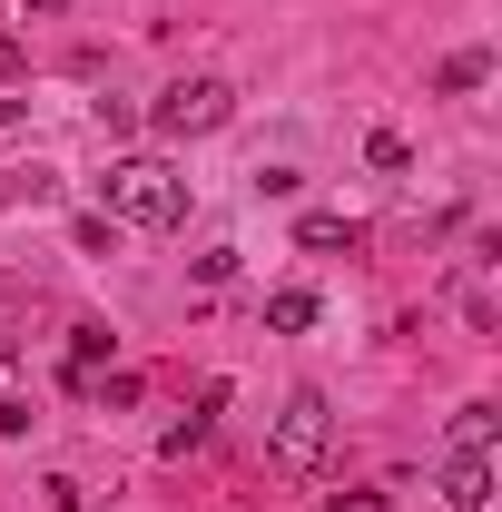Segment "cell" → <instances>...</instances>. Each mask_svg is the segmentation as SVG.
Returning a JSON list of instances; mask_svg holds the SVG:
<instances>
[{
  "label": "cell",
  "mask_w": 502,
  "mask_h": 512,
  "mask_svg": "<svg viewBox=\"0 0 502 512\" xmlns=\"http://www.w3.org/2000/svg\"><path fill=\"white\" fill-rule=\"evenodd\" d=\"M99 197H109V217H128V227H178L188 217V178L168 158H109Z\"/></svg>",
  "instance_id": "obj_1"
},
{
  "label": "cell",
  "mask_w": 502,
  "mask_h": 512,
  "mask_svg": "<svg viewBox=\"0 0 502 512\" xmlns=\"http://www.w3.org/2000/svg\"><path fill=\"white\" fill-rule=\"evenodd\" d=\"M325 444H335V404H325L315 384H296L286 414H276V444H266V453H276V473H315Z\"/></svg>",
  "instance_id": "obj_2"
},
{
  "label": "cell",
  "mask_w": 502,
  "mask_h": 512,
  "mask_svg": "<svg viewBox=\"0 0 502 512\" xmlns=\"http://www.w3.org/2000/svg\"><path fill=\"white\" fill-rule=\"evenodd\" d=\"M237 119V89L227 79H178V89H158V109H148V128L158 138H207V128Z\"/></svg>",
  "instance_id": "obj_3"
},
{
  "label": "cell",
  "mask_w": 502,
  "mask_h": 512,
  "mask_svg": "<svg viewBox=\"0 0 502 512\" xmlns=\"http://www.w3.org/2000/svg\"><path fill=\"white\" fill-rule=\"evenodd\" d=\"M443 503H453V512L493 503V453H453V463H443Z\"/></svg>",
  "instance_id": "obj_4"
},
{
  "label": "cell",
  "mask_w": 502,
  "mask_h": 512,
  "mask_svg": "<svg viewBox=\"0 0 502 512\" xmlns=\"http://www.w3.org/2000/svg\"><path fill=\"white\" fill-rule=\"evenodd\" d=\"M109 365V325H69V394H89Z\"/></svg>",
  "instance_id": "obj_5"
},
{
  "label": "cell",
  "mask_w": 502,
  "mask_h": 512,
  "mask_svg": "<svg viewBox=\"0 0 502 512\" xmlns=\"http://www.w3.org/2000/svg\"><path fill=\"white\" fill-rule=\"evenodd\" d=\"M296 237H306L315 256H355V247H365V227H355V217H335V207H315V217L296 227Z\"/></svg>",
  "instance_id": "obj_6"
},
{
  "label": "cell",
  "mask_w": 502,
  "mask_h": 512,
  "mask_svg": "<svg viewBox=\"0 0 502 512\" xmlns=\"http://www.w3.org/2000/svg\"><path fill=\"white\" fill-rule=\"evenodd\" d=\"M217 414H227V384H207V394H197V414H188V424H168V453H197V444H207V434H217Z\"/></svg>",
  "instance_id": "obj_7"
},
{
  "label": "cell",
  "mask_w": 502,
  "mask_h": 512,
  "mask_svg": "<svg viewBox=\"0 0 502 512\" xmlns=\"http://www.w3.org/2000/svg\"><path fill=\"white\" fill-rule=\"evenodd\" d=\"M266 325H276V335H306L315 325V286H276V296H266Z\"/></svg>",
  "instance_id": "obj_8"
},
{
  "label": "cell",
  "mask_w": 502,
  "mask_h": 512,
  "mask_svg": "<svg viewBox=\"0 0 502 512\" xmlns=\"http://www.w3.org/2000/svg\"><path fill=\"white\" fill-rule=\"evenodd\" d=\"M493 434H502L493 404H463V414H453V453H493Z\"/></svg>",
  "instance_id": "obj_9"
},
{
  "label": "cell",
  "mask_w": 502,
  "mask_h": 512,
  "mask_svg": "<svg viewBox=\"0 0 502 512\" xmlns=\"http://www.w3.org/2000/svg\"><path fill=\"white\" fill-rule=\"evenodd\" d=\"M483 79H493V50H453V60H443V89H453V99L483 89Z\"/></svg>",
  "instance_id": "obj_10"
},
{
  "label": "cell",
  "mask_w": 502,
  "mask_h": 512,
  "mask_svg": "<svg viewBox=\"0 0 502 512\" xmlns=\"http://www.w3.org/2000/svg\"><path fill=\"white\" fill-rule=\"evenodd\" d=\"M365 158H375V168H404L414 148H404V128H375V138H365Z\"/></svg>",
  "instance_id": "obj_11"
},
{
  "label": "cell",
  "mask_w": 502,
  "mask_h": 512,
  "mask_svg": "<svg viewBox=\"0 0 502 512\" xmlns=\"http://www.w3.org/2000/svg\"><path fill=\"white\" fill-rule=\"evenodd\" d=\"M20 69H30V60H20V40H0V89H20Z\"/></svg>",
  "instance_id": "obj_12"
},
{
  "label": "cell",
  "mask_w": 502,
  "mask_h": 512,
  "mask_svg": "<svg viewBox=\"0 0 502 512\" xmlns=\"http://www.w3.org/2000/svg\"><path fill=\"white\" fill-rule=\"evenodd\" d=\"M20 109H30V99H20V89H0V128H10V119H20Z\"/></svg>",
  "instance_id": "obj_13"
},
{
  "label": "cell",
  "mask_w": 502,
  "mask_h": 512,
  "mask_svg": "<svg viewBox=\"0 0 502 512\" xmlns=\"http://www.w3.org/2000/svg\"><path fill=\"white\" fill-rule=\"evenodd\" d=\"M10 365H20V345H10V335H0V384H10Z\"/></svg>",
  "instance_id": "obj_14"
},
{
  "label": "cell",
  "mask_w": 502,
  "mask_h": 512,
  "mask_svg": "<svg viewBox=\"0 0 502 512\" xmlns=\"http://www.w3.org/2000/svg\"><path fill=\"white\" fill-rule=\"evenodd\" d=\"M20 10H40V20H50V10H69V0H20Z\"/></svg>",
  "instance_id": "obj_15"
}]
</instances>
